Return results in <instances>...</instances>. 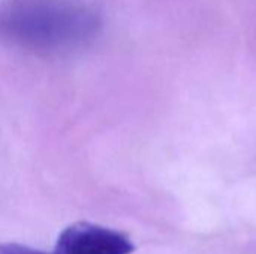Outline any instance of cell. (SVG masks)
Wrapping results in <instances>:
<instances>
[{
    "mask_svg": "<svg viewBox=\"0 0 256 254\" xmlns=\"http://www.w3.org/2000/svg\"><path fill=\"white\" fill-rule=\"evenodd\" d=\"M0 254H45L39 250H33L26 246L12 244V243H0Z\"/></svg>",
    "mask_w": 256,
    "mask_h": 254,
    "instance_id": "3957f363",
    "label": "cell"
},
{
    "mask_svg": "<svg viewBox=\"0 0 256 254\" xmlns=\"http://www.w3.org/2000/svg\"><path fill=\"white\" fill-rule=\"evenodd\" d=\"M98 27V15L82 6L22 0L0 12V37L34 51L74 46Z\"/></svg>",
    "mask_w": 256,
    "mask_h": 254,
    "instance_id": "6da1fadb",
    "label": "cell"
},
{
    "mask_svg": "<svg viewBox=\"0 0 256 254\" xmlns=\"http://www.w3.org/2000/svg\"><path fill=\"white\" fill-rule=\"evenodd\" d=\"M134 243L123 234L80 222L68 226L57 238L54 254H130Z\"/></svg>",
    "mask_w": 256,
    "mask_h": 254,
    "instance_id": "7a4b0ae2",
    "label": "cell"
}]
</instances>
